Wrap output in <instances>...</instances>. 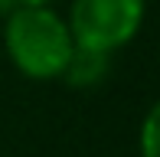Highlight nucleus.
I'll list each match as a JSON object with an SVG mask.
<instances>
[{
  "label": "nucleus",
  "instance_id": "obj_3",
  "mask_svg": "<svg viewBox=\"0 0 160 157\" xmlns=\"http://www.w3.org/2000/svg\"><path fill=\"white\" fill-rule=\"evenodd\" d=\"M108 72H111V56H108V53L75 46L59 78L69 85V89H95V85L105 82Z\"/></svg>",
  "mask_w": 160,
  "mask_h": 157
},
{
  "label": "nucleus",
  "instance_id": "obj_2",
  "mask_svg": "<svg viewBox=\"0 0 160 157\" xmlns=\"http://www.w3.org/2000/svg\"><path fill=\"white\" fill-rule=\"evenodd\" d=\"M147 17V0H72L69 33L75 46L114 56L141 33Z\"/></svg>",
  "mask_w": 160,
  "mask_h": 157
},
{
  "label": "nucleus",
  "instance_id": "obj_5",
  "mask_svg": "<svg viewBox=\"0 0 160 157\" xmlns=\"http://www.w3.org/2000/svg\"><path fill=\"white\" fill-rule=\"evenodd\" d=\"M52 0H13V10L17 7H49Z\"/></svg>",
  "mask_w": 160,
  "mask_h": 157
},
{
  "label": "nucleus",
  "instance_id": "obj_4",
  "mask_svg": "<svg viewBox=\"0 0 160 157\" xmlns=\"http://www.w3.org/2000/svg\"><path fill=\"white\" fill-rule=\"evenodd\" d=\"M137 157H160V98L141 118V128H137Z\"/></svg>",
  "mask_w": 160,
  "mask_h": 157
},
{
  "label": "nucleus",
  "instance_id": "obj_6",
  "mask_svg": "<svg viewBox=\"0 0 160 157\" xmlns=\"http://www.w3.org/2000/svg\"><path fill=\"white\" fill-rule=\"evenodd\" d=\"M10 10H13V0H0V17H7Z\"/></svg>",
  "mask_w": 160,
  "mask_h": 157
},
{
  "label": "nucleus",
  "instance_id": "obj_1",
  "mask_svg": "<svg viewBox=\"0 0 160 157\" xmlns=\"http://www.w3.org/2000/svg\"><path fill=\"white\" fill-rule=\"evenodd\" d=\"M3 49L20 75L33 82H56L75 49V39L65 17L52 7H17L3 23Z\"/></svg>",
  "mask_w": 160,
  "mask_h": 157
}]
</instances>
